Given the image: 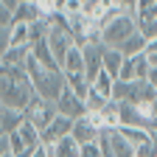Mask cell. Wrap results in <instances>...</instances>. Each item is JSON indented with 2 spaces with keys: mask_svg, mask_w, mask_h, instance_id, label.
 <instances>
[{
  "mask_svg": "<svg viewBox=\"0 0 157 157\" xmlns=\"http://www.w3.org/2000/svg\"><path fill=\"white\" fill-rule=\"evenodd\" d=\"M143 56H146V62H149V67H157V39H149V45H146Z\"/></svg>",
  "mask_w": 157,
  "mask_h": 157,
  "instance_id": "obj_23",
  "label": "cell"
},
{
  "mask_svg": "<svg viewBox=\"0 0 157 157\" xmlns=\"http://www.w3.org/2000/svg\"><path fill=\"white\" fill-rule=\"evenodd\" d=\"M82 3H90V0H82Z\"/></svg>",
  "mask_w": 157,
  "mask_h": 157,
  "instance_id": "obj_34",
  "label": "cell"
},
{
  "mask_svg": "<svg viewBox=\"0 0 157 157\" xmlns=\"http://www.w3.org/2000/svg\"><path fill=\"white\" fill-rule=\"evenodd\" d=\"M25 45H31V25L28 23H11L9 48H25Z\"/></svg>",
  "mask_w": 157,
  "mask_h": 157,
  "instance_id": "obj_15",
  "label": "cell"
},
{
  "mask_svg": "<svg viewBox=\"0 0 157 157\" xmlns=\"http://www.w3.org/2000/svg\"><path fill=\"white\" fill-rule=\"evenodd\" d=\"M11 20H14V11L0 0V28H3V25H11Z\"/></svg>",
  "mask_w": 157,
  "mask_h": 157,
  "instance_id": "obj_25",
  "label": "cell"
},
{
  "mask_svg": "<svg viewBox=\"0 0 157 157\" xmlns=\"http://www.w3.org/2000/svg\"><path fill=\"white\" fill-rule=\"evenodd\" d=\"M6 154H11V151H9V135L0 137V157H6Z\"/></svg>",
  "mask_w": 157,
  "mask_h": 157,
  "instance_id": "obj_27",
  "label": "cell"
},
{
  "mask_svg": "<svg viewBox=\"0 0 157 157\" xmlns=\"http://www.w3.org/2000/svg\"><path fill=\"white\" fill-rule=\"evenodd\" d=\"M28 56H31V45H25V48H9L0 65H6V67H25Z\"/></svg>",
  "mask_w": 157,
  "mask_h": 157,
  "instance_id": "obj_18",
  "label": "cell"
},
{
  "mask_svg": "<svg viewBox=\"0 0 157 157\" xmlns=\"http://www.w3.org/2000/svg\"><path fill=\"white\" fill-rule=\"evenodd\" d=\"M104 48L107 45H87V48H82L84 51V76H87L90 84L95 82V76L104 70Z\"/></svg>",
  "mask_w": 157,
  "mask_h": 157,
  "instance_id": "obj_8",
  "label": "cell"
},
{
  "mask_svg": "<svg viewBox=\"0 0 157 157\" xmlns=\"http://www.w3.org/2000/svg\"><path fill=\"white\" fill-rule=\"evenodd\" d=\"M36 95L25 67H6L0 65V101L6 109H25Z\"/></svg>",
  "mask_w": 157,
  "mask_h": 157,
  "instance_id": "obj_1",
  "label": "cell"
},
{
  "mask_svg": "<svg viewBox=\"0 0 157 157\" xmlns=\"http://www.w3.org/2000/svg\"><path fill=\"white\" fill-rule=\"evenodd\" d=\"M17 135L23 137V143H25V149H28V151H36L39 146H42V132H39L31 121H25L23 126H20V129H17Z\"/></svg>",
  "mask_w": 157,
  "mask_h": 157,
  "instance_id": "obj_14",
  "label": "cell"
},
{
  "mask_svg": "<svg viewBox=\"0 0 157 157\" xmlns=\"http://www.w3.org/2000/svg\"><path fill=\"white\" fill-rule=\"evenodd\" d=\"M56 112L59 115H65V118H70V121H78V118H84L87 115V104L78 98L70 87H65L62 90V95L56 98Z\"/></svg>",
  "mask_w": 157,
  "mask_h": 157,
  "instance_id": "obj_5",
  "label": "cell"
},
{
  "mask_svg": "<svg viewBox=\"0 0 157 157\" xmlns=\"http://www.w3.org/2000/svg\"><path fill=\"white\" fill-rule=\"evenodd\" d=\"M3 109H6V107H3V101H0V112H3Z\"/></svg>",
  "mask_w": 157,
  "mask_h": 157,
  "instance_id": "obj_33",
  "label": "cell"
},
{
  "mask_svg": "<svg viewBox=\"0 0 157 157\" xmlns=\"http://www.w3.org/2000/svg\"><path fill=\"white\" fill-rule=\"evenodd\" d=\"M104 143H107V149L115 154V157H137V151H135V146L126 140V137L118 132V129H112V132H104Z\"/></svg>",
  "mask_w": 157,
  "mask_h": 157,
  "instance_id": "obj_9",
  "label": "cell"
},
{
  "mask_svg": "<svg viewBox=\"0 0 157 157\" xmlns=\"http://www.w3.org/2000/svg\"><path fill=\"white\" fill-rule=\"evenodd\" d=\"M115 82H118V78H112L107 70H101V73L95 76V82H93V90H95V93H101V95L107 98V101H112V93H115Z\"/></svg>",
  "mask_w": 157,
  "mask_h": 157,
  "instance_id": "obj_20",
  "label": "cell"
},
{
  "mask_svg": "<svg viewBox=\"0 0 157 157\" xmlns=\"http://www.w3.org/2000/svg\"><path fill=\"white\" fill-rule=\"evenodd\" d=\"M78 157H104V143H84L82 151H78Z\"/></svg>",
  "mask_w": 157,
  "mask_h": 157,
  "instance_id": "obj_21",
  "label": "cell"
},
{
  "mask_svg": "<svg viewBox=\"0 0 157 157\" xmlns=\"http://www.w3.org/2000/svg\"><path fill=\"white\" fill-rule=\"evenodd\" d=\"M78 151H82V146L76 143L73 135L59 137V140L53 143V157H78Z\"/></svg>",
  "mask_w": 157,
  "mask_h": 157,
  "instance_id": "obj_19",
  "label": "cell"
},
{
  "mask_svg": "<svg viewBox=\"0 0 157 157\" xmlns=\"http://www.w3.org/2000/svg\"><path fill=\"white\" fill-rule=\"evenodd\" d=\"M149 62H146V56H129L124 59V67H121V76H118V82H143V78L149 76Z\"/></svg>",
  "mask_w": 157,
  "mask_h": 157,
  "instance_id": "obj_6",
  "label": "cell"
},
{
  "mask_svg": "<svg viewBox=\"0 0 157 157\" xmlns=\"http://www.w3.org/2000/svg\"><path fill=\"white\" fill-rule=\"evenodd\" d=\"M151 112H154V118H157V98H154V104H151Z\"/></svg>",
  "mask_w": 157,
  "mask_h": 157,
  "instance_id": "obj_31",
  "label": "cell"
},
{
  "mask_svg": "<svg viewBox=\"0 0 157 157\" xmlns=\"http://www.w3.org/2000/svg\"><path fill=\"white\" fill-rule=\"evenodd\" d=\"M25 73H28V78H31V84H34L36 95L48 98V101H53V104H56V98L62 95V90L67 87V78H65L62 70H48V67L39 65L34 56H28Z\"/></svg>",
  "mask_w": 157,
  "mask_h": 157,
  "instance_id": "obj_2",
  "label": "cell"
},
{
  "mask_svg": "<svg viewBox=\"0 0 157 157\" xmlns=\"http://www.w3.org/2000/svg\"><path fill=\"white\" fill-rule=\"evenodd\" d=\"M70 132H73V121H70V118H65V115H56L53 124H51L48 129H42V146L56 143L59 137H67Z\"/></svg>",
  "mask_w": 157,
  "mask_h": 157,
  "instance_id": "obj_10",
  "label": "cell"
},
{
  "mask_svg": "<svg viewBox=\"0 0 157 157\" xmlns=\"http://www.w3.org/2000/svg\"><path fill=\"white\" fill-rule=\"evenodd\" d=\"M73 137H76V143L78 146H84V143H98L104 137V129H98L90 118L84 115V118H78V121H73V132H70Z\"/></svg>",
  "mask_w": 157,
  "mask_h": 157,
  "instance_id": "obj_7",
  "label": "cell"
},
{
  "mask_svg": "<svg viewBox=\"0 0 157 157\" xmlns=\"http://www.w3.org/2000/svg\"><path fill=\"white\" fill-rule=\"evenodd\" d=\"M0 137H6V132H3V126H0Z\"/></svg>",
  "mask_w": 157,
  "mask_h": 157,
  "instance_id": "obj_32",
  "label": "cell"
},
{
  "mask_svg": "<svg viewBox=\"0 0 157 157\" xmlns=\"http://www.w3.org/2000/svg\"><path fill=\"white\" fill-rule=\"evenodd\" d=\"M3 3H6V6H9L11 11H14V9H17V3H20V0H3Z\"/></svg>",
  "mask_w": 157,
  "mask_h": 157,
  "instance_id": "obj_29",
  "label": "cell"
},
{
  "mask_svg": "<svg viewBox=\"0 0 157 157\" xmlns=\"http://www.w3.org/2000/svg\"><path fill=\"white\" fill-rule=\"evenodd\" d=\"M9 36H11V25H3L0 28V62H3V56L9 51Z\"/></svg>",
  "mask_w": 157,
  "mask_h": 157,
  "instance_id": "obj_24",
  "label": "cell"
},
{
  "mask_svg": "<svg viewBox=\"0 0 157 157\" xmlns=\"http://www.w3.org/2000/svg\"><path fill=\"white\" fill-rule=\"evenodd\" d=\"M132 34H137V20L132 14H118L101 28V42L107 48H121Z\"/></svg>",
  "mask_w": 157,
  "mask_h": 157,
  "instance_id": "obj_3",
  "label": "cell"
},
{
  "mask_svg": "<svg viewBox=\"0 0 157 157\" xmlns=\"http://www.w3.org/2000/svg\"><path fill=\"white\" fill-rule=\"evenodd\" d=\"M62 73H65V78H70V76H84V51L78 48V45H73L70 53L65 56Z\"/></svg>",
  "mask_w": 157,
  "mask_h": 157,
  "instance_id": "obj_11",
  "label": "cell"
},
{
  "mask_svg": "<svg viewBox=\"0 0 157 157\" xmlns=\"http://www.w3.org/2000/svg\"><path fill=\"white\" fill-rule=\"evenodd\" d=\"M6 157H14V154H6Z\"/></svg>",
  "mask_w": 157,
  "mask_h": 157,
  "instance_id": "obj_35",
  "label": "cell"
},
{
  "mask_svg": "<svg viewBox=\"0 0 157 157\" xmlns=\"http://www.w3.org/2000/svg\"><path fill=\"white\" fill-rule=\"evenodd\" d=\"M124 53L118 51V48H104V70L112 76V78H118L121 76V67H124Z\"/></svg>",
  "mask_w": 157,
  "mask_h": 157,
  "instance_id": "obj_16",
  "label": "cell"
},
{
  "mask_svg": "<svg viewBox=\"0 0 157 157\" xmlns=\"http://www.w3.org/2000/svg\"><path fill=\"white\" fill-rule=\"evenodd\" d=\"M146 82H149V84H151V87L157 90V67H151V70H149V76H146Z\"/></svg>",
  "mask_w": 157,
  "mask_h": 157,
  "instance_id": "obj_28",
  "label": "cell"
},
{
  "mask_svg": "<svg viewBox=\"0 0 157 157\" xmlns=\"http://www.w3.org/2000/svg\"><path fill=\"white\" fill-rule=\"evenodd\" d=\"M101 143H104V137H101ZM104 157H115V154H112V151L107 149V143H104Z\"/></svg>",
  "mask_w": 157,
  "mask_h": 157,
  "instance_id": "obj_30",
  "label": "cell"
},
{
  "mask_svg": "<svg viewBox=\"0 0 157 157\" xmlns=\"http://www.w3.org/2000/svg\"><path fill=\"white\" fill-rule=\"evenodd\" d=\"M146 45H149V39H146L140 31H137V34H132V36L126 39V42H124L121 48H118V51H121V53L129 59V56H140V53L146 51Z\"/></svg>",
  "mask_w": 157,
  "mask_h": 157,
  "instance_id": "obj_17",
  "label": "cell"
},
{
  "mask_svg": "<svg viewBox=\"0 0 157 157\" xmlns=\"http://www.w3.org/2000/svg\"><path fill=\"white\" fill-rule=\"evenodd\" d=\"M23 112H25V121H31L39 132L48 129V126L53 124V118L59 115V112H56V104H53V101H48V98H42V95H34Z\"/></svg>",
  "mask_w": 157,
  "mask_h": 157,
  "instance_id": "obj_4",
  "label": "cell"
},
{
  "mask_svg": "<svg viewBox=\"0 0 157 157\" xmlns=\"http://www.w3.org/2000/svg\"><path fill=\"white\" fill-rule=\"evenodd\" d=\"M23 124H25V112L23 109H3L0 112V126H3L6 135H14Z\"/></svg>",
  "mask_w": 157,
  "mask_h": 157,
  "instance_id": "obj_13",
  "label": "cell"
},
{
  "mask_svg": "<svg viewBox=\"0 0 157 157\" xmlns=\"http://www.w3.org/2000/svg\"><path fill=\"white\" fill-rule=\"evenodd\" d=\"M39 9H36V3L34 0H20L17 3V9H14V20L11 23H28V25H34V23H39Z\"/></svg>",
  "mask_w": 157,
  "mask_h": 157,
  "instance_id": "obj_12",
  "label": "cell"
},
{
  "mask_svg": "<svg viewBox=\"0 0 157 157\" xmlns=\"http://www.w3.org/2000/svg\"><path fill=\"white\" fill-rule=\"evenodd\" d=\"M9 151H11V154H23V151H28V149H25V143H23V137H20L17 132H14V135H9Z\"/></svg>",
  "mask_w": 157,
  "mask_h": 157,
  "instance_id": "obj_22",
  "label": "cell"
},
{
  "mask_svg": "<svg viewBox=\"0 0 157 157\" xmlns=\"http://www.w3.org/2000/svg\"><path fill=\"white\" fill-rule=\"evenodd\" d=\"M115 3L121 6V11H124V14H132V17L137 14V0H115Z\"/></svg>",
  "mask_w": 157,
  "mask_h": 157,
  "instance_id": "obj_26",
  "label": "cell"
}]
</instances>
